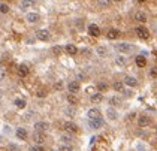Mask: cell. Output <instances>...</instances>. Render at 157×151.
Here are the masks:
<instances>
[{
  "label": "cell",
  "instance_id": "30",
  "mask_svg": "<svg viewBox=\"0 0 157 151\" xmlns=\"http://www.w3.org/2000/svg\"><path fill=\"white\" fill-rule=\"evenodd\" d=\"M117 64H118V66H124V64H126L127 63V60H126V58H124V57H118V58H117Z\"/></svg>",
  "mask_w": 157,
  "mask_h": 151
},
{
  "label": "cell",
  "instance_id": "5",
  "mask_svg": "<svg viewBox=\"0 0 157 151\" xmlns=\"http://www.w3.org/2000/svg\"><path fill=\"white\" fill-rule=\"evenodd\" d=\"M136 35H138V37H141V39H148L150 37V31L145 27L139 25V27H136Z\"/></svg>",
  "mask_w": 157,
  "mask_h": 151
},
{
  "label": "cell",
  "instance_id": "6",
  "mask_svg": "<svg viewBox=\"0 0 157 151\" xmlns=\"http://www.w3.org/2000/svg\"><path fill=\"white\" fill-rule=\"evenodd\" d=\"M138 124H139L141 127H147V126H150V124H151V118L147 117V115H141V117L138 118Z\"/></svg>",
  "mask_w": 157,
  "mask_h": 151
},
{
  "label": "cell",
  "instance_id": "33",
  "mask_svg": "<svg viewBox=\"0 0 157 151\" xmlns=\"http://www.w3.org/2000/svg\"><path fill=\"white\" fill-rule=\"evenodd\" d=\"M37 97H45V96H47V91H45L43 88H41V90H37Z\"/></svg>",
  "mask_w": 157,
  "mask_h": 151
},
{
  "label": "cell",
  "instance_id": "45",
  "mask_svg": "<svg viewBox=\"0 0 157 151\" xmlns=\"http://www.w3.org/2000/svg\"><path fill=\"white\" fill-rule=\"evenodd\" d=\"M156 133H157V129H156Z\"/></svg>",
  "mask_w": 157,
  "mask_h": 151
},
{
  "label": "cell",
  "instance_id": "37",
  "mask_svg": "<svg viewBox=\"0 0 157 151\" xmlns=\"http://www.w3.org/2000/svg\"><path fill=\"white\" fill-rule=\"evenodd\" d=\"M97 3H99L100 6H106L108 3H109V0H96Z\"/></svg>",
  "mask_w": 157,
  "mask_h": 151
},
{
  "label": "cell",
  "instance_id": "40",
  "mask_svg": "<svg viewBox=\"0 0 157 151\" xmlns=\"http://www.w3.org/2000/svg\"><path fill=\"white\" fill-rule=\"evenodd\" d=\"M66 112H67V114H75V109H67Z\"/></svg>",
  "mask_w": 157,
  "mask_h": 151
},
{
  "label": "cell",
  "instance_id": "43",
  "mask_svg": "<svg viewBox=\"0 0 157 151\" xmlns=\"http://www.w3.org/2000/svg\"><path fill=\"white\" fill-rule=\"evenodd\" d=\"M2 96H3V94H2V90H0V97H2Z\"/></svg>",
  "mask_w": 157,
  "mask_h": 151
},
{
  "label": "cell",
  "instance_id": "10",
  "mask_svg": "<svg viewBox=\"0 0 157 151\" xmlns=\"http://www.w3.org/2000/svg\"><path fill=\"white\" fill-rule=\"evenodd\" d=\"M67 88H69V93H78L80 91V84H78V81H70Z\"/></svg>",
  "mask_w": 157,
  "mask_h": 151
},
{
  "label": "cell",
  "instance_id": "27",
  "mask_svg": "<svg viewBox=\"0 0 157 151\" xmlns=\"http://www.w3.org/2000/svg\"><path fill=\"white\" fill-rule=\"evenodd\" d=\"M96 52H97V55H99V57H105V55H106V48L99 47V48L96 49Z\"/></svg>",
  "mask_w": 157,
  "mask_h": 151
},
{
  "label": "cell",
  "instance_id": "31",
  "mask_svg": "<svg viewBox=\"0 0 157 151\" xmlns=\"http://www.w3.org/2000/svg\"><path fill=\"white\" fill-rule=\"evenodd\" d=\"M5 78H6V70L3 66H0V81H3Z\"/></svg>",
  "mask_w": 157,
  "mask_h": 151
},
{
  "label": "cell",
  "instance_id": "14",
  "mask_svg": "<svg viewBox=\"0 0 157 151\" xmlns=\"http://www.w3.org/2000/svg\"><path fill=\"white\" fill-rule=\"evenodd\" d=\"M17 138H18V139H21V141H24L25 138H27V130L23 129V127L17 129Z\"/></svg>",
  "mask_w": 157,
  "mask_h": 151
},
{
  "label": "cell",
  "instance_id": "8",
  "mask_svg": "<svg viewBox=\"0 0 157 151\" xmlns=\"http://www.w3.org/2000/svg\"><path fill=\"white\" fill-rule=\"evenodd\" d=\"M48 123H45V121H37L35 124V129H36V132H47L48 130Z\"/></svg>",
  "mask_w": 157,
  "mask_h": 151
},
{
  "label": "cell",
  "instance_id": "23",
  "mask_svg": "<svg viewBox=\"0 0 157 151\" xmlns=\"http://www.w3.org/2000/svg\"><path fill=\"white\" fill-rule=\"evenodd\" d=\"M14 103H15V106H17V108H19V109L25 108V105H27L24 99H15V102H14Z\"/></svg>",
  "mask_w": 157,
  "mask_h": 151
},
{
  "label": "cell",
  "instance_id": "9",
  "mask_svg": "<svg viewBox=\"0 0 157 151\" xmlns=\"http://www.w3.org/2000/svg\"><path fill=\"white\" fill-rule=\"evenodd\" d=\"M88 33H90V36L97 37V36L100 35V29L97 27L96 24H91V25H88Z\"/></svg>",
  "mask_w": 157,
  "mask_h": 151
},
{
  "label": "cell",
  "instance_id": "35",
  "mask_svg": "<svg viewBox=\"0 0 157 151\" xmlns=\"http://www.w3.org/2000/svg\"><path fill=\"white\" fill-rule=\"evenodd\" d=\"M29 151H45V150H43L41 145H35V147H31Z\"/></svg>",
  "mask_w": 157,
  "mask_h": 151
},
{
  "label": "cell",
  "instance_id": "12",
  "mask_svg": "<svg viewBox=\"0 0 157 151\" xmlns=\"http://www.w3.org/2000/svg\"><path fill=\"white\" fill-rule=\"evenodd\" d=\"M25 19H27L29 23H37L39 21V15L36 14V12H30V14H27Z\"/></svg>",
  "mask_w": 157,
  "mask_h": 151
},
{
  "label": "cell",
  "instance_id": "7",
  "mask_svg": "<svg viewBox=\"0 0 157 151\" xmlns=\"http://www.w3.org/2000/svg\"><path fill=\"white\" fill-rule=\"evenodd\" d=\"M115 49L118 52H130V51H132V45H129V43H118V45H115Z\"/></svg>",
  "mask_w": 157,
  "mask_h": 151
},
{
  "label": "cell",
  "instance_id": "11",
  "mask_svg": "<svg viewBox=\"0 0 157 151\" xmlns=\"http://www.w3.org/2000/svg\"><path fill=\"white\" fill-rule=\"evenodd\" d=\"M29 73V66L27 64H19L18 66V75L19 76H25Z\"/></svg>",
  "mask_w": 157,
  "mask_h": 151
},
{
  "label": "cell",
  "instance_id": "44",
  "mask_svg": "<svg viewBox=\"0 0 157 151\" xmlns=\"http://www.w3.org/2000/svg\"><path fill=\"white\" fill-rule=\"evenodd\" d=\"M154 54H156V55H157V49H156V51H154Z\"/></svg>",
  "mask_w": 157,
  "mask_h": 151
},
{
  "label": "cell",
  "instance_id": "17",
  "mask_svg": "<svg viewBox=\"0 0 157 151\" xmlns=\"http://www.w3.org/2000/svg\"><path fill=\"white\" fill-rule=\"evenodd\" d=\"M33 5H35V2H33V0H23V2H21V5H19V6H21V9H23V11H25V9H30Z\"/></svg>",
  "mask_w": 157,
  "mask_h": 151
},
{
  "label": "cell",
  "instance_id": "3",
  "mask_svg": "<svg viewBox=\"0 0 157 151\" xmlns=\"http://www.w3.org/2000/svg\"><path fill=\"white\" fill-rule=\"evenodd\" d=\"M63 127L69 133H78V126H76L75 123H72V121H66V123L63 124Z\"/></svg>",
  "mask_w": 157,
  "mask_h": 151
},
{
  "label": "cell",
  "instance_id": "13",
  "mask_svg": "<svg viewBox=\"0 0 157 151\" xmlns=\"http://www.w3.org/2000/svg\"><path fill=\"white\" fill-rule=\"evenodd\" d=\"M124 84L129 85V87H135V85L138 84V81H136V78H133V76H126L124 78Z\"/></svg>",
  "mask_w": 157,
  "mask_h": 151
},
{
  "label": "cell",
  "instance_id": "32",
  "mask_svg": "<svg viewBox=\"0 0 157 151\" xmlns=\"http://www.w3.org/2000/svg\"><path fill=\"white\" fill-rule=\"evenodd\" d=\"M61 51H63L61 47H54V48H52V52H54L55 55H60V54H61Z\"/></svg>",
  "mask_w": 157,
  "mask_h": 151
},
{
  "label": "cell",
  "instance_id": "20",
  "mask_svg": "<svg viewBox=\"0 0 157 151\" xmlns=\"http://www.w3.org/2000/svg\"><path fill=\"white\" fill-rule=\"evenodd\" d=\"M66 52H67L69 55H75L76 52H78V49H76L75 45H66Z\"/></svg>",
  "mask_w": 157,
  "mask_h": 151
},
{
  "label": "cell",
  "instance_id": "21",
  "mask_svg": "<svg viewBox=\"0 0 157 151\" xmlns=\"http://www.w3.org/2000/svg\"><path fill=\"white\" fill-rule=\"evenodd\" d=\"M102 100H103V96L100 93H96V94L91 96V102H93V103H100Z\"/></svg>",
  "mask_w": 157,
  "mask_h": 151
},
{
  "label": "cell",
  "instance_id": "28",
  "mask_svg": "<svg viewBox=\"0 0 157 151\" xmlns=\"http://www.w3.org/2000/svg\"><path fill=\"white\" fill-rule=\"evenodd\" d=\"M0 12H2V14H8V12H9V6L6 3H0Z\"/></svg>",
  "mask_w": 157,
  "mask_h": 151
},
{
  "label": "cell",
  "instance_id": "18",
  "mask_svg": "<svg viewBox=\"0 0 157 151\" xmlns=\"http://www.w3.org/2000/svg\"><path fill=\"white\" fill-rule=\"evenodd\" d=\"M145 64H147V58L144 55H138V57H136V66H138V67H144Z\"/></svg>",
  "mask_w": 157,
  "mask_h": 151
},
{
  "label": "cell",
  "instance_id": "16",
  "mask_svg": "<svg viewBox=\"0 0 157 151\" xmlns=\"http://www.w3.org/2000/svg\"><path fill=\"white\" fill-rule=\"evenodd\" d=\"M135 19H136V21H139V23H145L147 21V15L144 14L142 11H138L135 14Z\"/></svg>",
  "mask_w": 157,
  "mask_h": 151
},
{
  "label": "cell",
  "instance_id": "34",
  "mask_svg": "<svg viewBox=\"0 0 157 151\" xmlns=\"http://www.w3.org/2000/svg\"><path fill=\"white\" fill-rule=\"evenodd\" d=\"M61 141H63V142H66V144H69V142L72 141V138L67 136V135H61Z\"/></svg>",
  "mask_w": 157,
  "mask_h": 151
},
{
  "label": "cell",
  "instance_id": "29",
  "mask_svg": "<svg viewBox=\"0 0 157 151\" xmlns=\"http://www.w3.org/2000/svg\"><path fill=\"white\" fill-rule=\"evenodd\" d=\"M97 90H100V91L108 90V84L106 82H99V84H97Z\"/></svg>",
  "mask_w": 157,
  "mask_h": 151
},
{
  "label": "cell",
  "instance_id": "22",
  "mask_svg": "<svg viewBox=\"0 0 157 151\" xmlns=\"http://www.w3.org/2000/svg\"><path fill=\"white\" fill-rule=\"evenodd\" d=\"M106 115H108L109 120H115V118H117V112H115V109L108 108V109H106Z\"/></svg>",
  "mask_w": 157,
  "mask_h": 151
},
{
  "label": "cell",
  "instance_id": "19",
  "mask_svg": "<svg viewBox=\"0 0 157 151\" xmlns=\"http://www.w3.org/2000/svg\"><path fill=\"white\" fill-rule=\"evenodd\" d=\"M108 39H117V37H118L120 36V31L118 30H115V29H111L109 31H108Z\"/></svg>",
  "mask_w": 157,
  "mask_h": 151
},
{
  "label": "cell",
  "instance_id": "25",
  "mask_svg": "<svg viewBox=\"0 0 157 151\" xmlns=\"http://www.w3.org/2000/svg\"><path fill=\"white\" fill-rule=\"evenodd\" d=\"M67 102L70 103V105H76L78 103V99L73 96V93H70V94H67Z\"/></svg>",
  "mask_w": 157,
  "mask_h": 151
},
{
  "label": "cell",
  "instance_id": "1",
  "mask_svg": "<svg viewBox=\"0 0 157 151\" xmlns=\"http://www.w3.org/2000/svg\"><path fill=\"white\" fill-rule=\"evenodd\" d=\"M88 124H90V127L91 129H100L103 124H105V121L102 120V117H97V118H88Z\"/></svg>",
  "mask_w": 157,
  "mask_h": 151
},
{
  "label": "cell",
  "instance_id": "41",
  "mask_svg": "<svg viewBox=\"0 0 157 151\" xmlns=\"http://www.w3.org/2000/svg\"><path fill=\"white\" fill-rule=\"evenodd\" d=\"M112 2H115V3H118V2H123V0H112Z\"/></svg>",
  "mask_w": 157,
  "mask_h": 151
},
{
  "label": "cell",
  "instance_id": "38",
  "mask_svg": "<svg viewBox=\"0 0 157 151\" xmlns=\"http://www.w3.org/2000/svg\"><path fill=\"white\" fill-rule=\"evenodd\" d=\"M60 151H72V148L69 145H61L60 147Z\"/></svg>",
  "mask_w": 157,
  "mask_h": 151
},
{
  "label": "cell",
  "instance_id": "2",
  "mask_svg": "<svg viewBox=\"0 0 157 151\" xmlns=\"http://www.w3.org/2000/svg\"><path fill=\"white\" fill-rule=\"evenodd\" d=\"M33 141L41 145V144H43L45 141H47V135H45V132H35L33 133Z\"/></svg>",
  "mask_w": 157,
  "mask_h": 151
},
{
  "label": "cell",
  "instance_id": "15",
  "mask_svg": "<svg viewBox=\"0 0 157 151\" xmlns=\"http://www.w3.org/2000/svg\"><path fill=\"white\" fill-rule=\"evenodd\" d=\"M87 117L88 118H97V117H100V111L97 109V108H91L88 112H87Z\"/></svg>",
  "mask_w": 157,
  "mask_h": 151
},
{
  "label": "cell",
  "instance_id": "24",
  "mask_svg": "<svg viewBox=\"0 0 157 151\" xmlns=\"http://www.w3.org/2000/svg\"><path fill=\"white\" fill-rule=\"evenodd\" d=\"M109 103L112 105V106H120V105H121V99H120V97H111Z\"/></svg>",
  "mask_w": 157,
  "mask_h": 151
},
{
  "label": "cell",
  "instance_id": "39",
  "mask_svg": "<svg viewBox=\"0 0 157 151\" xmlns=\"http://www.w3.org/2000/svg\"><path fill=\"white\" fill-rule=\"evenodd\" d=\"M54 87H55V90H61V88H63V84H61V82H57Z\"/></svg>",
  "mask_w": 157,
  "mask_h": 151
},
{
  "label": "cell",
  "instance_id": "26",
  "mask_svg": "<svg viewBox=\"0 0 157 151\" xmlns=\"http://www.w3.org/2000/svg\"><path fill=\"white\" fill-rule=\"evenodd\" d=\"M112 87H114L115 91H123V90H124V84H123V82H114Z\"/></svg>",
  "mask_w": 157,
  "mask_h": 151
},
{
  "label": "cell",
  "instance_id": "4",
  "mask_svg": "<svg viewBox=\"0 0 157 151\" xmlns=\"http://www.w3.org/2000/svg\"><path fill=\"white\" fill-rule=\"evenodd\" d=\"M36 37L39 39V41L47 42L48 39H49V31H48V30H45V29H42V30H37V31H36Z\"/></svg>",
  "mask_w": 157,
  "mask_h": 151
},
{
  "label": "cell",
  "instance_id": "36",
  "mask_svg": "<svg viewBox=\"0 0 157 151\" xmlns=\"http://www.w3.org/2000/svg\"><path fill=\"white\" fill-rule=\"evenodd\" d=\"M150 75H151L153 78H157V67H153L151 70H150Z\"/></svg>",
  "mask_w": 157,
  "mask_h": 151
},
{
  "label": "cell",
  "instance_id": "42",
  "mask_svg": "<svg viewBox=\"0 0 157 151\" xmlns=\"http://www.w3.org/2000/svg\"><path fill=\"white\" fill-rule=\"evenodd\" d=\"M138 2H139V3H142V2H147V0H138Z\"/></svg>",
  "mask_w": 157,
  "mask_h": 151
}]
</instances>
